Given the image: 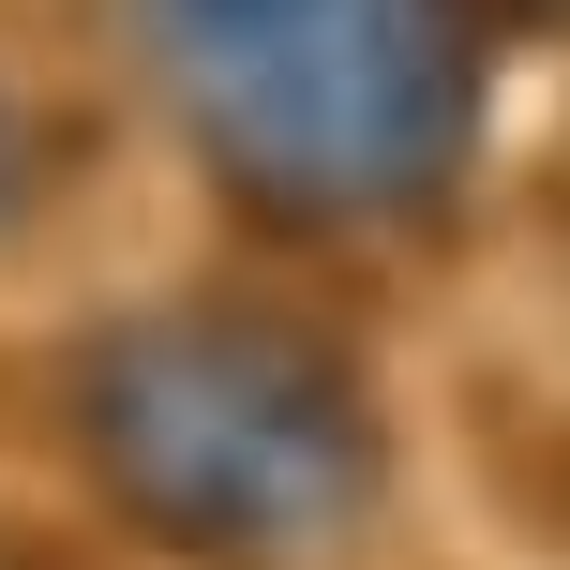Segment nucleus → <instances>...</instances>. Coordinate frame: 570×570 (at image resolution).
Segmentation results:
<instances>
[{"label":"nucleus","instance_id":"obj_1","mask_svg":"<svg viewBox=\"0 0 570 570\" xmlns=\"http://www.w3.org/2000/svg\"><path fill=\"white\" fill-rule=\"evenodd\" d=\"M76 465L166 556H331L375 511V405L315 331L240 301L120 315L76 361Z\"/></svg>","mask_w":570,"mask_h":570},{"label":"nucleus","instance_id":"obj_3","mask_svg":"<svg viewBox=\"0 0 570 570\" xmlns=\"http://www.w3.org/2000/svg\"><path fill=\"white\" fill-rule=\"evenodd\" d=\"M30 210V120H16V90H0V226Z\"/></svg>","mask_w":570,"mask_h":570},{"label":"nucleus","instance_id":"obj_4","mask_svg":"<svg viewBox=\"0 0 570 570\" xmlns=\"http://www.w3.org/2000/svg\"><path fill=\"white\" fill-rule=\"evenodd\" d=\"M0 570H46V556H16V541H0Z\"/></svg>","mask_w":570,"mask_h":570},{"label":"nucleus","instance_id":"obj_2","mask_svg":"<svg viewBox=\"0 0 570 570\" xmlns=\"http://www.w3.org/2000/svg\"><path fill=\"white\" fill-rule=\"evenodd\" d=\"M150 76L271 226H405L481 136L465 0H136Z\"/></svg>","mask_w":570,"mask_h":570}]
</instances>
